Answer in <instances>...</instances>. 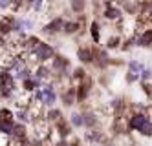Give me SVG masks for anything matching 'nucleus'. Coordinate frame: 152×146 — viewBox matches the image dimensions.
Instances as JSON below:
<instances>
[{"label":"nucleus","mask_w":152,"mask_h":146,"mask_svg":"<svg viewBox=\"0 0 152 146\" xmlns=\"http://www.w3.org/2000/svg\"><path fill=\"white\" fill-rule=\"evenodd\" d=\"M33 77L39 78V81H42V82H46L48 78L53 77V73H51V68L48 64H37L33 68Z\"/></svg>","instance_id":"obj_17"},{"label":"nucleus","mask_w":152,"mask_h":146,"mask_svg":"<svg viewBox=\"0 0 152 146\" xmlns=\"http://www.w3.org/2000/svg\"><path fill=\"white\" fill-rule=\"evenodd\" d=\"M61 100H62V104L66 106V108H70V106H73L75 102H77V92H75V84H68L66 88L62 89Z\"/></svg>","instance_id":"obj_13"},{"label":"nucleus","mask_w":152,"mask_h":146,"mask_svg":"<svg viewBox=\"0 0 152 146\" xmlns=\"http://www.w3.org/2000/svg\"><path fill=\"white\" fill-rule=\"evenodd\" d=\"M83 117H84V128H88V130H94L97 126V113L94 110H83Z\"/></svg>","instance_id":"obj_19"},{"label":"nucleus","mask_w":152,"mask_h":146,"mask_svg":"<svg viewBox=\"0 0 152 146\" xmlns=\"http://www.w3.org/2000/svg\"><path fill=\"white\" fill-rule=\"evenodd\" d=\"M126 130L136 131L141 137H152V119L148 113H141V111H130L126 117Z\"/></svg>","instance_id":"obj_1"},{"label":"nucleus","mask_w":152,"mask_h":146,"mask_svg":"<svg viewBox=\"0 0 152 146\" xmlns=\"http://www.w3.org/2000/svg\"><path fill=\"white\" fill-rule=\"evenodd\" d=\"M141 92L152 100V82H141Z\"/></svg>","instance_id":"obj_30"},{"label":"nucleus","mask_w":152,"mask_h":146,"mask_svg":"<svg viewBox=\"0 0 152 146\" xmlns=\"http://www.w3.org/2000/svg\"><path fill=\"white\" fill-rule=\"evenodd\" d=\"M68 146H83V144H81V141H79V139H73V141H70V142H68Z\"/></svg>","instance_id":"obj_35"},{"label":"nucleus","mask_w":152,"mask_h":146,"mask_svg":"<svg viewBox=\"0 0 152 146\" xmlns=\"http://www.w3.org/2000/svg\"><path fill=\"white\" fill-rule=\"evenodd\" d=\"M110 130H112L114 135H123L125 131H128L126 130V119H117V117H114Z\"/></svg>","instance_id":"obj_21"},{"label":"nucleus","mask_w":152,"mask_h":146,"mask_svg":"<svg viewBox=\"0 0 152 146\" xmlns=\"http://www.w3.org/2000/svg\"><path fill=\"white\" fill-rule=\"evenodd\" d=\"M112 64V59L108 55V49H99L95 46V55H94V66L97 70H106Z\"/></svg>","instance_id":"obj_8"},{"label":"nucleus","mask_w":152,"mask_h":146,"mask_svg":"<svg viewBox=\"0 0 152 146\" xmlns=\"http://www.w3.org/2000/svg\"><path fill=\"white\" fill-rule=\"evenodd\" d=\"M92 86H94V78H92V77L84 78V81L79 82V84H75V92H77V102H79V104L88 100V97H90V93H92Z\"/></svg>","instance_id":"obj_6"},{"label":"nucleus","mask_w":152,"mask_h":146,"mask_svg":"<svg viewBox=\"0 0 152 146\" xmlns=\"http://www.w3.org/2000/svg\"><path fill=\"white\" fill-rule=\"evenodd\" d=\"M61 119H64V115H62V111H61L59 108H50V110L46 111V121L51 122V124L59 122Z\"/></svg>","instance_id":"obj_23"},{"label":"nucleus","mask_w":152,"mask_h":146,"mask_svg":"<svg viewBox=\"0 0 152 146\" xmlns=\"http://www.w3.org/2000/svg\"><path fill=\"white\" fill-rule=\"evenodd\" d=\"M53 130L57 131V135H59V139H68L70 135H72V124L70 122H66V119H61L59 122H55L53 124Z\"/></svg>","instance_id":"obj_16"},{"label":"nucleus","mask_w":152,"mask_h":146,"mask_svg":"<svg viewBox=\"0 0 152 146\" xmlns=\"http://www.w3.org/2000/svg\"><path fill=\"white\" fill-rule=\"evenodd\" d=\"M145 68H147V66H145V64H141L139 60H130V62H128V71H130V73L139 75V73L143 71Z\"/></svg>","instance_id":"obj_28"},{"label":"nucleus","mask_w":152,"mask_h":146,"mask_svg":"<svg viewBox=\"0 0 152 146\" xmlns=\"http://www.w3.org/2000/svg\"><path fill=\"white\" fill-rule=\"evenodd\" d=\"M20 22H22V29H33L35 28V22L31 20V18H20Z\"/></svg>","instance_id":"obj_33"},{"label":"nucleus","mask_w":152,"mask_h":146,"mask_svg":"<svg viewBox=\"0 0 152 146\" xmlns=\"http://www.w3.org/2000/svg\"><path fill=\"white\" fill-rule=\"evenodd\" d=\"M88 31H90V38H92V42L97 46V44L101 42V24H99L97 20H92L90 26H88Z\"/></svg>","instance_id":"obj_20"},{"label":"nucleus","mask_w":152,"mask_h":146,"mask_svg":"<svg viewBox=\"0 0 152 146\" xmlns=\"http://www.w3.org/2000/svg\"><path fill=\"white\" fill-rule=\"evenodd\" d=\"M55 48L51 46V44H48V42H44V40H40V44L29 53V64H33V62H37V64H48V62H51V59L55 57Z\"/></svg>","instance_id":"obj_3"},{"label":"nucleus","mask_w":152,"mask_h":146,"mask_svg":"<svg viewBox=\"0 0 152 146\" xmlns=\"http://www.w3.org/2000/svg\"><path fill=\"white\" fill-rule=\"evenodd\" d=\"M48 2V0H35V4L31 6V9L35 11V13H42V9H44V4Z\"/></svg>","instance_id":"obj_32"},{"label":"nucleus","mask_w":152,"mask_h":146,"mask_svg":"<svg viewBox=\"0 0 152 146\" xmlns=\"http://www.w3.org/2000/svg\"><path fill=\"white\" fill-rule=\"evenodd\" d=\"M81 29H83V22H79L77 18H66L62 33H64L66 37H72V35H77V33H81Z\"/></svg>","instance_id":"obj_14"},{"label":"nucleus","mask_w":152,"mask_h":146,"mask_svg":"<svg viewBox=\"0 0 152 146\" xmlns=\"http://www.w3.org/2000/svg\"><path fill=\"white\" fill-rule=\"evenodd\" d=\"M17 82L18 81L11 71L6 68H0V99H13L20 89Z\"/></svg>","instance_id":"obj_2"},{"label":"nucleus","mask_w":152,"mask_h":146,"mask_svg":"<svg viewBox=\"0 0 152 146\" xmlns=\"http://www.w3.org/2000/svg\"><path fill=\"white\" fill-rule=\"evenodd\" d=\"M15 124H17L15 111L9 110V108H0V135L11 137Z\"/></svg>","instance_id":"obj_4"},{"label":"nucleus","mask_w":152,"mask_h":146,"mask_svg":"<svg viewBox=\"0 0 152 146\" xmlns=\"http://www.w3.org/2000/svg\"><path fill=\"white\" fill-rule=\"evenodd\" d=\"M15 119L20 124H31V110L29 108H17L15 110Z\"/></svg>","instance_id":"obj_18"},{"label":"nucleus","mask_w":152,"mask_h":146,"mask_svg":"<svg viewBox=\"0 0 152 146\" xmlns=\"http://www.w3.org/2000/svg\"><path fill=\"white\" fill-rule=\"evenodd\" d=\"M17 17L13 13H7L4 17H0V37H9L13 35V24H15Z\"/></svg>","instance_id":"obj_9"},{"label":"nucleus","mask_w":152,"mask_h":146,"mask_svg":"<svg viewBox=\"0 0 152 146\" xmlns=\"http://www.w3.org/2000/svg\"><path fill=\"white\" fill-rule=\"evenodd\" d=\"M136 46H139V48H150L152 46V26L145 28L143 33H136Z\"/></svg>","instance_id":"obj_15"},{"label":"nucleus","mask_w":152,"mask_h":146,"mask_svg":"<svg viewBox=\"0 0 152 146\" xmlns=\"http://www.w3.org/2000/svg\"><path fill=\"white\" fill-rule=\"evenodd\" d=\"M121 44H123V38H121V37H119V35H112V37L106 38V44H104V46H106V49H117Z\"/></svg>","instance_id":"obj_27"},{"label":"nucleus","mask_w":152,"mask_h":146,"mask_svg":"<svg viewBox=\"0 0 152 146\" xmlns=\"http://www.w3.org/2000/svg\"><path fill=\"white\" fill-rule=\"evenodd\" d=\"M70 124H72V128H84L83 111H73V113L70 115Z\"/></svg>","instance_id":"obj_24"},{"label":"nucleus","mask_w":152,"mask_h":146,"mask_svg":"<svg viewBox=\"0 0 152 146\" xmlns=\"http://www.w3.org/2000/svg\"><path fill=\"white\" fill-rule=\"evenodd\" d=\"M31 77H33V68H31V66H24V68L15 75V78H17V81H20V82L28 81V78H31Z\"/></svg>","instance_id":"obj_26"},{"label":"nucleus","mask_w":152,"mask_h":146,"mask_svg":"<svg viewBox=\"0 0 152 146\" xmlns=\"http://www.w3.org/2000/svg\"><path fill=\"white\" fill-rule=\"evenodd\" d=\"M103 18L112 24H119V22H123V9L117 6H108L103 9Z\"/></svg>","instance_id":"obj_10"},{"label":"nucleus","mask_w":152,"mask_h":146,"mask_svg":"<svg viewBox=\"0 0 152 146\" xmlns=\"http://www.w3.org/2000/svg\"><path fill=\"white\" fill-rule=\"evenodd\" d=\"M70 9L75 15H83L86 9V0H70Z\"/></svg>","instance_id":"obj_25"},{"label":"nucleus","mask_w":152,"mask_h":146,"mask_svg":"<svg viewBox=\"0 0 152 146\" xmlns=\"http://www.w3.org/2000/svg\"><path fill=\"white\" fill-rule=\"evenodd\" d=\"M84 141L90 142V144H106L108 139L104 135V131L99 130V128H94V130H88L84 133Z\"/></svg>","instance_id":"obj_11"},{"label":"nucleus","mask_w":152,"mask_h":146,"mask_svg":"<svg viewBox=\"0 0 152 146\" xmlns=\"http://www.w3.org/2000/svg\"><path fill=\"white\" fill-rule=\"evenodd\" d=\"M88 77H90L88 71H86L83 66H77V68H73V70H72V82H75V84L83 82L84 78H88Z\"/></svg>","instance_id":"obj_22"},{"label":"nucleus","mask_w":152,"mask_h":146,"mask_svg":"<svg viewBox=\"0 0 152 146\" xmlns=\"http://www.w3.org/2000/svg\"><path fill=\"white\" fill-rule=\"evenodd\" d=\"M64 22H66L64 17H53L42 26V33H44V35H50V37H55V35H59V33H62Z\"/></svg>","instance_id":"obj_5"},{"label":"nucleus","mask_w":152,"mask_h":146,"mask_svg":"<svg viewBox=\"0 0 152 146\" xmlns=\"http://www.w3.org/2000/svg\"><path fill=\"white\" fill-rule=\"evenodd\" d=\"M110 110H112V113L114 117L117 119H126V111H128V104H126V100L121 99V97H115L110 100Z\"/></svg>","instance_id":"obj_7"},{"label":"nucleus","mask_w":152,"mask_h":146,"mask_svg":"<svg viewBox=\"0 0 152 146\" xmlns=\"http://www.w3.org/2000/svg\"><path fill=\"white\" fill-rule=\"evenodd\" d=\"M125 81H126V84H134V82H139V75L126 71V73H125Z\"/></svg>","instance_id":"obj_31"},{"label":"nucleus","mask_w":152,"mask_h":146,"mask_svg":"<svg viewBox=\"0 0 152 146\" xmlns=\"http://www.w3.org/2000/svg\"><path fill=\"white\" fill-rule=\"evenodd\" d=\"M13 6V0H0V9L2 11H11Z\"/></svg>","instance_id":"obj_34"},{"label":"nucleus","mask_w":152,"mask_h":146,"mask_svg":"<svg viewBox=\"0 0 152 146\" xmlns=\"http://www.w3.org/2000/svg\"><path fill=\"white\" fill-rule=\"evenodd\" d=\"M150 78H152V68H145L139 73V82H150Z\"/></svg>","instance_id":"obj_29"},{"label":"nucleus","mask_w":152,"mask_h":146,"mask_svg":"<svg viewBox=\"0 0 152 146\" xmlns=\"http://www.w3.org/2000/svg\"><path fill=\"white\" fill-rule=\"evenodd\" d=\"M94 55H95V46H81L77 49V59L84 66L94 64Z\"/></svg>","instance_id":"obj_12"}]
</instances>
